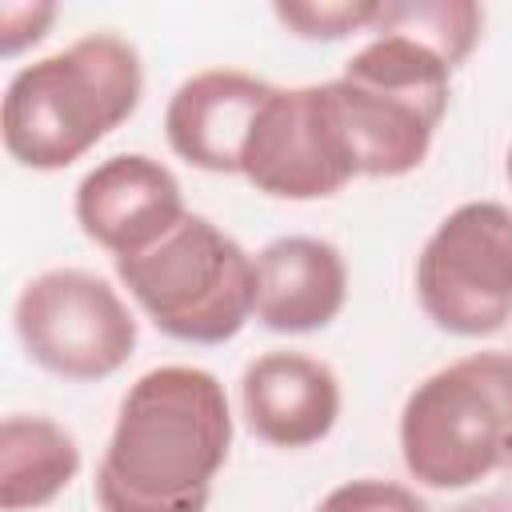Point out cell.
Returning <instances> with one entry per match:
<instances>
[{
    "mask_svg": "<svg viewBox=\"0 0 512 512\" xmlns=\"http://www.w3.org/2000/svg\"><path fill=\"white\" fill-rule=\"evenodd\" d=\"M72 212L80 232L116 260L148 252L188 216L176 172L148 152H116L84 172Z\"/></svg>",
    "mask_w": 512,
    "mask_h": 512,
    "instance_id": "cell-9",
    "label": "cell"
},
{
    "mask_svg": "<svg viewBox=\"0 0 512 512\" xmlns=\"http://www.w3.org/2000/svg\"><path fill=\"white\" fill-rule=\"evenodd\" d=\"M80 472V444L48 416L12 412L0 424V508L28 512L52 504Z\"/></svg>",
    "mask_w": 512,
    "mask_h": 512,
    "instance_id": "cell-13",
    "label": "cell"
},
{
    "mask_svg": "<svg viewBox=\"0 0 512 512\" xmlns=\"http://www.w3.org/2000/svg\"><path fill=\"white\" fill-rule=\"evenodd\" d=\"M52 20H56V4H4L0 8V56L12 60L28 44L44 40Z\"/></svg>",
    "mask_w": 512,
    "mask_h": 512,
    "instance_id": "cell-17",
    "label": "cell"
},
{
    "mask_svg": "<svg viewBox=\"0 0 512 512\" xmlns=\"http://www.w3.org/2000/svg\"><path fill=\"white\" fill-rule=\"evenodd\" d=\"M116 276L148 320L184 344H224L256 316V256L196 212L148 252L116 260Z\"/></svg>",
    "mask_w": 512,
    "mask_h": 512,
    "instance_id": "cell-5",
    "label": "cell"
},
{
    "mask_svg": "<svg viewBox=\"0 0 512 512\" xmlns=\"http://www.w3.org/2000/svg\"><path fill=\"white\" fill-rule=\"evenodd\" d=\"M480 28H484V8L472 0H396V4H380L368 32L408 36L432 48L440 60H448V68H460L476 48Z\"/></svg>",
    "mask_w": 512,
    "mask_h": 512,
    "instance_id": "cell-14",
    "label": "cell"
},
{
    "mask_svg": "<svg viewBox=\"0 0 512 512\" xmlns=\"http://www.w3.org/2000/svg\"><path fill=\"white\" fill-rule=\"evenodd\" d=\"M316 512H428L424 500L396 480H380V476H360L348 484H336Z\"/></svg>",
    "mask_w": 512,
    "mask_h": 512,
    "instance_id": "cell-16",
    "label": "cell"
},
{
    "mask_svg": "<svg viewBox=\"0 0 512 512\" xmlns=\"http://www.w3.org/2000/svg\"><path fill=\"white\" fill-rule=\"evenodd\" d=\"M416 300L448 336H492L512 320V208L468 200L452 208L416 256Z\"/></svg>",
    "mask_w": 512,
    "mask_h": 512,
    "instance_id": "cell-6",
    "label": "cell"
},
{
    "mask_svg": "<svg viewBox=\"0 0 512 512\" xmlns=\"http://www.w3.org/2000/svg\"><path fill=\"white\" fill-rule=\"evenodd\" d=\"M240 176L276 200H324L360 176L328 80L272 88L248 132Z\"/></svg>",
    "mask_w": 512,
    "mask_h": 512,
    "instance_id": "cell-8",
    "label": "cell"
},
{
    "mask_svg": "<svg viewBox=\"0 0 512 512\" xmlns=\"http://www.w3.org/2000/svg\"><path fill=\"white\" fill-rule=\"evenodd\" d=\"M340 380L336 372L292 348H272L248 360L240 376V408L252 428L272 448L320 444L340 420Z\"/></svg>",
    "mask_w": 512,
    "mask_h": 512,
    "instance_id": "cell-11",
    "label": "cell"
},
{
    "mask_svg": "<svg viewBox=\"0 0 512 512\" xmlns=\"http://www.w3.org/2000/svg\"><path fill=\"white\" fill-rule=\"evenodd\" d=\"M276 20L300 40H344L352 32H368L380 0H336V4H276Z\"/></svg>",
    "mask_w": 512,
    "mask_h": 512,
    "instance_id": "cell-15",
    "label": "cell"
},
{
    "mask_svg": "<svg viewBox=\"0 0 512 512\" xmlns=\"http://www.w3.org/2000/svg\"><path fill=\"white\" fill-rule=\"evenodd\" d=\"M328 84L356 156V172L392 180L424 164L448 112L452 68L432 48L380 32L352 52L344 72Z\"/></svg>",
    "mask_w": 512,
    "mask_h": 512,
    "instance_id": "cell-4",
    "label": "cell"
},
{
    "mask_svg": "<svg viewBox=\"0 0 512 512\" xmlns=\"http://www.w3.org/2000/svg\"><path fill=\"white\" fill-rule=\"evenodd\" d=\"M408 476L436 492L512 472V352H472L424 376L396 424Z\"/></svg>",
    "mask_w": 512,
    "mask_h": 512,
    "instance_id": "cell-3",
    "label": "cell"
},
{
    "mask_svg": "<svg viewBox=\"0 0 512 512\" xmlns=\"http://www.w3.org/2000/svg\"><path fill=\"white\" fill-rule=\"evenodd\" d=\"M348 300V264L320 236H276L256 252V320L304 336L328 328Z\"/></svg>",
    "mask_w": 512,
    "mask_h": 512,
    "instance_id": "cell-12",
    "label": "cell"
},
{
    "mask_svg": "<svg viewBox=\"0 0 512 512\" xmlns=\"http://www.w3.org/2000/svg\"><path fill=\"white\" fill-rule=\"evenodd\" d=\"M232 448L220 376L192 364L144 372L120 400L96 468L100 512H204Z\"/></svg>",
    "mask_w": 512,
    "mask_h": 512,
    "instance_id": "cell-1",
    "label": "cell"
},
{
    "mask_svg": "<svg viewBox=\"0 0 512 512\" xmlns=\"http://www.w3.org/2000/svg\"><path fill=\"white\" fill-rule=\"evenodd\" d=\"M272 88L240 68L192 72L164 108L168 148L200 172H240L248 132Z\"/></svg>",
    "mask_w": 512,
    "mask_h": 512,
    "instance_id": "cell-10",
    "label": "cell"
},
{
    "mask_svg": "<svg viewBox=\"0 0 512 512\" xmlns=\"http://www.w3.org/2000/svg\"><path fill=\"white\" fill-rule=\"evenodd\" d=\"M508 184H512V148H508Z\"/></svg>",
    "mask_w": 512,
    "mask_h": 512,
    "instance_id": "cell-18",
    "label": "cell"
},
{
    "mask_svg": "<svg viewBox=\"0 0 512 512\" xmlns=\"http://www.w3.org/2000/svg\"><path fill=\"white\" fill-rule=\"evenodd\" d=\"M140 96V52L116 32H88L12 72L0 100V136L20 168L60 172L120 128Z\"/></svg>",
    "mask_w": 512,
    "mask_h": 512,
    "instance_id": "cell-2",
    "label": "cell"
},
{
    "mask_svg": "<svg viewBox=\"0 0 512 512\" xmlns=\"http://www.w3.org/2000/svg\"><path fill=\"white\" fill-rule=\"evenodd\" d=\"M12 324L32 364L80 384L116 376L140 340L120 292L88 268H48L32 276L16 296Z\"/></svg>",
    "mask_w": 512,
    "mask_h": 512,
    "instance_id": "cell-7",
    "label": "cell"
}]
</instances>
